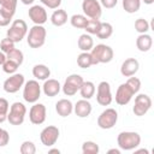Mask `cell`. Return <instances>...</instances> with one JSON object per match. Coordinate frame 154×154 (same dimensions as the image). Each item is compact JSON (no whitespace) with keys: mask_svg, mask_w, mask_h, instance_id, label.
Returning <instances> with one entry per match:
<instances>
[{"mask_svg":"<svg viewBox=\"0 0 154 154\" xmlns=\"http://www.w3.org/2000/svg\"><path fill=\"white\" fill-rule=\"evenodd\" d=\"M117 143L123 150H132L140 146L141 136L135 131H122L117 137Z\"/></svg>","mask_w":154,"mask_h":154,"instance_id":"obj_1","label":"cell"},{"mask_svg":"<svg viewBox=\"0 0 154 154\" xmlns=\"http://www.w3.org/2000/svg\"><path fill=\"white\" fill-rule=\"evenodd\" d=\"M90 54H91L94 65L107 64V63L112 61V59L114 57L113 49L109 46L103 45V43H100V45H96L95 47H93L90 51Z\"/></svg>","mask_w":154,"mask_h":154,"instance_id":"obj_2","label":"cell"},{"mask_svg":"<svg viewBox=\"0 0 154 154\" xmlns=\"http://www.w3.org/2000/svg\"><path fill=\"white\" fill-rule=\"evenodd\" d=\"M26 42L29 47L31 48H41L45 42H46V36H47V30L43 25H37L35 24L32 28H30L29 32L26 34Z\"/></svg>","mask_w":154,"mask_h":154,"instance_id":"obj_3","label":"cell"},{"mask_svg":"<svg viewBox=\"0 0 154 154\" xmlns=\"http://www.w3.org/2000/svg\"><path fill=\"white\" fill-rule=\"evenodd\" d=\"M28 34V25L23 19H16L12 22L10 29L6 32V37L11 38L14 43L20 42Z\"/></svg>","mask_w":154,"mask_h":154,"instance_id":"obj_4","label":"cell"},{"mask_svg":"<svg viewBox=\"0 0 154 154\" xmlns=\"http://www.w3.org/2000/svg\"><path fill=\"white\" fill-rule=\"evenodd\" d=\"M41 97V85L36 79H30L23 85V99L29 103H35Z\"/></svg>","mask_w":154,"mask_h":154,"instance_id":"obj_5","label":"cell"},{"mask_svg":"<svg viewBox=\"0 0 154 154\" xmlns=\"http://www.w3.org/2000/svg\"><path fill=\"white\" fill-rule=\"evenodd\" d=\"M26 114V107L22 102H13L10 106L8 113H7V120L11 125H22L24 123Z\"/></svg>","mask_w":154,"mask_h":154,"instance_id":"obj_6","label":"cell"},{"mask_svg":"<svg viewBox=\"0 0 154 154\" xmlns=\"http://www.w3.org/2000/svg\"><path fill=\"white\" fill-rule=\"evenodd\" d=\"M118 122V112L114 108H106L97 117V125L100 129H112Z\"/></svg>","mask_w":154,"mask_h":154,"instance_id":"obj_7","label":"cell"},{"mask_svg":"<svg viewBox=\"0 0 154 154\" xmlns=\"http://www.w3.org/2000/svg\"><path fill=\"white\" fill-rule=\"evenodd\" d=\"M83 82H84V79H83V77L81 75L72 73V75L67 76V78L65 79L64 84L61 85L63 93L66 96H73L79 90V88H81Z\"/></svg>","mask_w":154,"mask_h":154,"instance_id":"obj_8","label":"cell"},{"mask_svg":"<svg viewBox=\"0 0 154 154\" xmlns=\"http://www.w3.org/2000/svg\"><path fill=\"white\" fill-rule=\"evenodd\" d=\"M25 83V78H24V75L22 73H12L8 78L5 79L4 84H2V88L6 93L8 94H14L17 93L20 88H23Z\"/></svg>","mask_w":154,"mask_h":154,"instance_id":"obj_9","label":"cell"},{"mask_svg":"<svg viewBox=\"0 0 154 154\" xmlns=\"http://www.w3.org/2000/svg\"><path fill=\"white\" fill-rule=\"evenodd\" d=\"M113 100L112 96V91H111V85L108 82L102 81L99 83L97 85V90H96V101L99 105L101 106H108L111 105Z\"/></svg>","mask_w":154,"mask_h":154,"instance_id":"obj_10","label":"cell"},{"mask_svg":"<svg viewBox=\"0 0 154 154\" xmlns=\"http://www.w3.org/2000/svg\"><path fill=\"white\" fill-rule=\"evenodd\" d=\"M152 107V99L147 94H138L135 97V105L132 107V112L137 117L144 116Z\"/></svg>","mask_w":154,"mask_h":154,"instance_id":"obj_11","label":"cell"},{"mask_svg":"<svg viewBox=\"0 0 154 154\" xmlns=\"http://www.w3.org/2000/svg\"><path fill=\"white\" fill-rule=\"evenodd\" d=\"M82 11L85 17L88 18H96L100 19L102 14V6L97 0H83L82 2Z\"/></svg>","mask_w":154,"mask_h":154,"instance_id":"obj_12","label":"cell"},{"mask_svg":"<svg viewBox=\"0 0 154 154\" xmlns=\"http://www.w3.org/2000/svg\"><path fill=\"white\" fill-rule=\"evenodd\" d=\"M59 134H60V131H59V129H58L57 126H54V125H48V126H46V128L41 131V134H40V140H41V142H42L43 146H46V147H52V146H54V144L57 143V141H58V138H59Z\"/></svg>","mask_w":154,"mask_h":154,"instance_id":"obj_13","label":"cell"},{"mask_svg":"<svg viewBox=\"0 0 154 154\" xmlns=\"http://www.w3.org/2000/svg\"><path fill=\"white\" fill-rule=\"evenodd\" d=\"M46 116H47V109L43 103L35 102L29 111V119L34 125H40L45 123Z\"/></svg>","mask_w":154,"mask_h":154,"instance_id":"obj_14","label":"cell"},{"mask_svg":"<svg viewBox=\"0 0 154 154\" xmlns=\"http://www.w3.org/2000/svg\"><path fill=\"white\" fill-rule=\"evenodd\" d=\"M28 16L31 19V22L37 25H43L48 19L47 11L41 5H32L28 11Z\"/></svg>","mask_w":154,"mask_h":154,"instance_id":"obj_15","label":"cell"},{"mask_svg":"<svg viewBox=\"0 0 154 154\" xmlns=\"http://www.w3.org/2000/svg\"><path fill=\"white\" fill-rule=\"evenodd\" d=\"M134 95L135 94L131 90V88L126 83H122L116 91V102L119 106H125L131 101Z\"/></svg>","mask_w":154,"mask_h":154,"instance_id":"obj_16","label":"cell"},{"mask_svg":"<svg viewBox=\"0 0 154 154\" xmlns=\"http://www.w3.org/2000/svg\"><path fill=\"white\" fill-rule=\"evenodd\" d=\"M138 69H140L138 60L135 58H128L123 61V64L120 66V73L124 77H131V76H135V73L138 71Z\"/></svg>","mask_w":154,"mask_h":154,"instance_id":"obj_17","label":"cell"},{"mask_svg":"<svg viewBox=\"0 0 154 154\" xmlns=\"http://www.w3.org/2000/svg\"><path fill=\"white\" fill-rule=\"evenodd\" d=\"M93 111V107H91V103L89 102V100H85V99H82V100H78L75 106H73V112L77 117L79 118H87L90 116Z\"/></svg>","mask_w":154,"mask_h":154,"instance_id":"obj_18","label":"cell"},{"mask_svg":"<svg viewBox=\"0 0 154 154\" xmlns=\"http://www.w3.org/2000/svg\"><path fill=\"white\" fill-rule=\"evenodd\" d=\"M42 90L46 96L53 97L59 94V91L61 90V85H60L59 81H57L54 78H47L42 85Z\"/></svg>","mask_w":154,"mask_h":154,"instance_id":"obj_19","label":"cell"},{"mask_svg":"<svg viewBox=\"0 0 154 154\" xmlns=\"http://www.w3.org/2000/svg\"><path fill=\"white\" fill-rule=\"evenodd\" d=\"M55 111L60 117H69L73 112V105L69 99H60L55 103Z\"/></svg>","mask_w":154,"mask_h":154,"instance_id":"obj_20","label":"cell"},{"mask_svg":"<svg viewBox=\"0 0 154 154\" xmlns=\"http://www.w3.org/2000/svg\"><path fill=\"white\" fill-rule=\"evenodd\" d=\"M153 46V38L149 34H140L136 38V47L140 52H148Z\"/></svg>","mask_w":154,"mask_h":154,"instance_id":"obj_21","label":"cell"},{"mask_svg":"<svg viewBox=\"0 0 154 154\" xmlns=\"http://www.w3.org/2000/svg\"><path fill=\"white\" fill-rule=\"evenodd\" d=\"M32 76L38 81H46L51 76V70L45 64H36L32 67Z\"/></svg>","mask_w":154,"mask_h":154,"instance_id":"obj_22","label":"cell"},{"mask_svg":"<svg viewBox=\"0 0 154 154\" xmlns=\"http://www.w3.org/2000/svg\"><path fill=\"white\" fill-rule=\"evenodd\" d=\"M51 22L54 26H63L67 22V12L61 8L54 10V12L51 16Z\"/></svg>","mask_w":154,"mask_h":154,"instance_id":"obj_23","label":"cell"},{"mask_svg":"<svg viewBox=\"0 0 154 154\" xmlns=\"http://www.w3.org/2000/svg\"><path fill=\"white\" fill-rule=\"evenodd\" d=\"M77 46H78V48L82 52H90L91 48L94 47V40H93V37L89 34H87V32L85 34H82L78 37Z\"/></svg>","mask_w":154,"mask_h":154,"instance_id":"obj_24","label":"cell"},{"mask_svg":"<svg viewBox=\"0 0 154 154\" xmlns=\"http://www.w3.org/2000/svg\"><path fill=\"white\" fill-rule=\"evenodd\" d=\"M95 90H96V88H95V84H94L93 82H90V81H84V82L82 83V85H81V88H79L78 91H79L82 99L89 100V99H91V97L94 96Z\"/></svg>","mask_w":154,"mask_h":154,"instance_id":"obj_25","label":"cell"},{"mask_svg":"<svg viewBox=\"0 0 154 154\" xmlns=\"http://www.w3.org/2000/svg\"><path fill=\"white\" fill-rule=\"evenodd\" d=\"M112 34H113V26H112V24L111 23H107V22H101L100 29L96 32L97 38L106 40V38H109L112 36Z\"/></svg>","mask_w":154,"mask_h":154,"instance_id":"obj_26","label":"cell"},{"mask_svg":"<svg viewBox=\"0 0 154 154\" xmlns=\"http://www.w3.org/2000/svg\"><path fill=\"white\" fill-rule=\"evenodd\" d=\"M77 65L81 69H88L91 65H94L90 52H82L81 54H78V57H77Z\"/></svg>","mask_w":154,"mask_h":154,"instance_id":"obj_27","label":"cell"},{"mask_svg":"<svg viewBox=\"0 0 154 154\" xmlns=\"http://www.w3.org/2000/svg\"><path fill=\"white\" fill-rule=\"evenodd\" d=\"M6 59H8V60L16 63L18 66H20L23 64V60H24V54H23V52L20 49L14 47L8 53H6Z\"/></svg>","mask_w":154,"mask_h":154,"instance_id":"obj_28","label":"cell"},{"mask_svg":"<svg viewBox=\"0 0 154 154\" xmlns=\"http://www.w3.org/2000/svg\"><path fill=\"white\" fill-rule=\"evenodd\" d=\"M101 25V20L96 19V18H89L87 20V24L84 26V30L87 31V34L89 35H96V32L99 31Z\"/></svg>","mask_w":154,"mask_h":154,"instance_id":"obj_29","label":"cell"},{"mask_svg":"<svg viewBox=\"0 0 154 154\" xmlns=\"http://www.w3.org/2000/svg\"><path fill=\"white\" fill-rule=\"evenodd\" d=\"M123 8L128 13H136L141 7V0H123Z\"/></svg>","mask_w":154,"mask_h":154,"instance_id":"obj_30","label":"cell"},{"mask_svg":"<svg viewBox=\"0 0 154 154\" xmlns=\"http://www.w3.org/2000/svg\"><path fill=\"white\" fill-rule=\"evenodd\" d=\"M87 17L84 16V14H79V13H77V14H73L71 18H70V23H71V25L73 26V28H76V29H84V26H85V24H87Z\"/></svg>","mask_w":154,"mask_h":154,"instance_id":"obj_31","label":"cell"},{"mask_svg":"<svg viewBox=\"0 0 154 154\" xmlns=\"http://www.w3.org/2000/svg\"><path fill=\"white\" fill-rule=\"evenodd\" d=\"M135 30L138 34H146L150 30V24L144 18H137L135 20Z\"/></svg>","mask_w":154,"mask_h":154,"instance_id":"obj_32","label":"cell"},{"mask_svg":"<svg viewBox=\"0 0 154 154\" xmlns=\"http://www.w3.org/2000/svg\"><path fill=\"white\" fill-rule=\"evenodd\" d=\"M100 150L99 144H96L93 141H85L82 144V153L83 154H97Z\"/></svg>","mask_w":154,"mask_h":154,"instance_id":"obj_33","label":"cell"},{"mask_svg":"<svg viewBox=\"0 0 154 154\" xmlns=\"http://www.w3.org/2000/svg\"><path fill=\"white\" fill-rule=\"evenodd\" d=\"M10 109V103L5 97H0V124L7 120V113Z\"/></svg>","mask_w":154,"mask_h":154,"instance_id":"obj_34","label":"cell"},{"mask_svg":"<svg viewBox=\"0 0 154 154\" xmlns=\"http://www.w3.org/2000/svg\"><path fill=\"white\" fill-rule=\"evenodd\" d=\"M17 2L18 0H0V7L7 12H10L11 14L16 13V8H17Z\"/></svg>","mask_w":154,"mask_h":154,"instance_id":"obj_35","label":"cell"},{"mask_svg":"<svg viewBox=\"0 0 154 154\" xmlns=\"http://www.w3.org/2000/svg\"><path fill=\"white\" fill-rule=\"evenodd\" d=\"M19 150H20L22 154H35L36 153V147H35L34 142H31V141H24L20 144Z\"/></svg>","mask_w":154,"mask_h":154,"instance_id":"obj_36","label":"cell"},{"mask_svg":"<svg viewBox=\"0 0 154 154\" xmlns=\"http://www.w3.org/2000/svg\"><path fill=\"white\" fill-rule=\"evenodd\" d=\"M125 83L131 88V90L134 91V94H137V93L140 91V89H141V81H140V78H137V77L131 76V77L128 78V81H126Z\"/></svg>","mask_w":154,"mask_h":154,"instance_id":"obj_37","label":"cell"},{"mask_svg":"<svg viewBox=\"0 0 154 154\" xmlns=\"http://www.w3.org/2000/svg\"><path fill=\"white\" fill-rule=\"evenodd\" d=\"M18 67H19V66H18L16 63H13V61H11V60H8V59H6V61L2 64V70H4V72H5V73H8V75L16 73L17 70H18Z\"/></svg>","mask_w":154,"mask_h":154,"instance_id":"obj_38","label":"cell"},{"mask_svg":"<svg viewBox=\"0 0 154 154\" xmlns=\"http://www.w3.org/2000/svg\"><path fill=\"white\" fill-rule=\"evenodd\" d=\"M13 48H14V42H13L11 38L5 37V38L1 40V42H0V51H1V52H4V53L6 54V53H8L11 49H13Z\"/></svg>","mask_w":154,"mask_h":154,"instance_id":"obj_39","label":"cell"},{"mask_svg":"<svg viewBox=\"0 0 154 154\" xmlns=\"http://www.w3.org/2000/svg\"><path fill=\"white\" fill-rule=\"evenodd\" d=\"M12 17H13V14L0 8V26H7L11 23Z\"/></svg>","mask_w":154,"mask_h":154,"instance_id":"obj_40","label":"cell"},{"mask_svg":"<svg viewBox=\"0 0 154 154\" xmlns=\"http://www.w3.org/2000/svg\"><path fill=\"white\" fill-rule=\"evenodd\" d=\"M8 142H10V135L7 130L0 128V147H5L6 144H8Z\"/></svg>","mask_w":154,"mask_h":154,"instance_id":"obj_41","label":"cell"},{"mask_svg":"<svg viewBox=\"0 0 154 154\" xmlns=\"http://www.w3.org/2000/svg\"><path fill=\"white\" fill-rule=\"evenodd\" d=\"M46 7L48 8H52V10H55L58 8L60 5H61V0H40Z\"/></svg>","mask_w":154,"mask_h":154,"instance_id":"obj_42","label":"cell"},{"mask_svg":"<svg viewBox=\"0 0 154 154\" xmlns=\"http://www.w3.org/2000/svg\"><path fill=\"white\" fill-rule=\"evenodd\" d=\"M100 4H101V6H103L106 8H113L117 6L118 0H100Z\"/></svg>","mask_w":154,"mask_h":154,"instance_id":"obj_43","label":"cell"},{"mask_svg":"<svg viewBox=\"0 0 154 154\" xmlns=\"http://www.w3.org/2000/svg\"><path fill=\"white\" fill-rule=\"evenodd\" d=\"M5 61H6V54L0 51V66H2V64H4Z\"/></svg>","mask_w":154,"mask_h":154,"instance_id":"obj_44","label":"cell"},{"mask_svg":"<svg viewBox=\"0 0 154 154\" xmlns=\"http://www.w3.org/2000/svg\"><path fill=\"white\" fill-rule=\"evenodd\" d=\"M108 154H120V149H117V148H112V149H108L107 152Z\"/></svg>","mask_w":154,"mask_h":154,"instance_id":"obj_45","label":"cell"},{"mask_svg":"<svg viewBox=\"0 0 154 154\" xmlns=\"http://www.w3.org/2000/svg\"><path fill=\"white\" fill-rule=\"evenodd\" d=\"M22 1V4H24V5H31L35 0H20Z\"/></svg>","mask_w":154,"mask_h":154,"instance_id":"obj_46","label":"cell"},{"mask_svg":"<svg viewBox=\"0 0 154 154\" xmlns=\"http://www.w3.org/2000/svg\"><path fill=\"white\" fill-rule=\"evenodd\" d=\"M48 153H49V154H52V153H57V154H59V153H60V150H59V149H57V148H53V149H49V150H48Z\"/></svg>","mask_w":154,"mask_h":154,"instance_id":"obj_47","label":"cell"},{"mask_svg":"<svg viewBox=\"0 0 154 154\" xmlns=\"http://www.w3.org/2000/svg\"><path fill=\"white\" fill-rule=\"evenodd\" d=\"M135 153H144V154H149V152L147 149H137L135 150Z\"/></svg>","mask_w":154,"mask_h":154,"instance_id":"obj_48","label":"cell"},{"mask_svg":"<svg viewBox=\"0 0 154 154\" xmlns=\"http://www.w3.org/2000/svg\"><path fill=\"white\" fill-rule=\"evenodd\" d=\"M144 4H147V5H152L153 2H154V0H142Z\"/></svg>","mask_w":154,"mask_h":154,"instance_id":"obj_49","label":"cell"}]
</instances>
